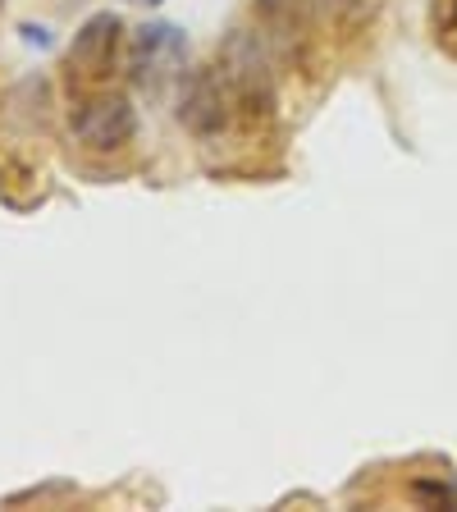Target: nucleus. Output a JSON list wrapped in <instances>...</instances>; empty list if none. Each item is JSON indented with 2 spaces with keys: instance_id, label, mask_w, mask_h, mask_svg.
Here are the masks:
<instances>
[{
  "instance_id": "3",
  "label": "nucleus",
  "mask_w": 457,
  "mask_h": 512,
  "mask_svg": "<svg viewBox=\"0 0 457 512\" xmlns=\"http://www.w3.org/2000/svg\"><path fill=\"white\" fill-rule=\"evenodd\" d=\"M183 55H188V37H183V28L156 19V23H142V28L133 32L128 69H133V78H138L142 87H156L170 74H179Z\"/></svg>"
},
{
  "instance_id": "11",
  "label": "nucleus",
  "mask_w": 457,
  "mask_h": 512,
  "mask_svg": "<svg viewBox=\"0 0 457 512\" xmlns=\"http://www.w3.org/2000/svg\"><path fill=\"white\" fill-rule=\"evenodd\" d=\"M138 5H160V0H138Z\"/></svg>"
},
{
  "instance_id": "9",
  "label": "nucleus",
  "mask_w": 457,
  "mask_h": 512,
  "mask_svg": "<svg viewBox=\"0 0 457 512\" xmlns=\"http://www.w3.org/2000/svg\"><path fill=\"white\" fill-rule=\"evenodd\" d=\"M430 32L439 42H453L457 37V0H430Z\"/></svg>"
},
{
  "instance_id": "7",
  "label": "nucleus",
  "mask_w": 457,
  "mask_h": 512,
  "mask_svg": "<svg viewBox=\"0 0 457 512\" xmlns=\"http://www.w3.org/2000/svg\"><path fill=\"white\" fill-rule=\"evenodd\" d=\"M320 14H330V19L348 23V28H357V23H371L375 10H380L384 0H311Z\"/></svg>"
},
{
  "instance_id": "1",
  "label": "nucleus",
  "mask_w": 457,
  "mask_h": 512,
  "mask_svg": "<svg viewBox=\"0 0 457 512\" xmlns=\"http://www.w3.org/2000/svg\"><path fill=\"white\" fill-rule=\"evenodd\" d=\"M220 69L234 87V101L247 119H261L266 124L275 115V60H270V46L261 32L234 28L220 46Z\"/></svg>"
},
{
  "instance_id": "10",
  "label": "nucleus",
  "mask_w": 457,
  "mask_h": 512,
  "mask_svg": "<svg viewBox=\"0 0 457 512\" xmlns=\"http://www.w3.org/2000/svg\"><path fill=\"white\" fill-rule=\"evenodd\" d=\"M23 42H28V46H51V32H46V28H32V23H23Z\"/></svg>"
},
{
  "instance_id": "2",
  "label": "nucleus",
  "mask_w": 457,
  "mask_h": 512,
  "mask_svg": "<svg viewBox=\"0 0 457 512\" xmlns=\"http://www.w3.org/2000/svg\"><path fill=\"white\" fill-rule=\"evenodd\" d=\"M234 87H229V78H224L220 64H211V69H192L188 78H183V92H179V124L188 128L192 138H215V133H224V128L234 124Z\"/></svg>"
},
{
  "instance_id": "12",
  "label": "nucleus",
  "mask_w": 457,
  "mask_h": 512,
  "mask_svg": "<svg viewBox=\"0 0 457 512\" xmlns=\"http://www.w3.org/2000/svg\"><path fill=\"white\" fill-rule=\"evenodd\" d=\"M0 5H5V0H0Z\"/></svg>"
},
{
  "instance_id": "6",
  "label": "nucleus",
  "mask_w": 457,
  "mask_h": 512,
  "mask_svg": "<svg viewBox=\"0 0 457 512\" xmlns=\"http://www.w3.org/2000/svg\"><path fill=\"white\" fill-rule=\"evenodd\" d=\"M252 10L270 32L288 37V32H298L302 19H307V0H252Z\"/></svg>"
},
{
  "instance_id": "5",
  "label": "nucleus",
  "mask_w": 457,
  "mask_h": 512,
  "mask_svg": "<svg viewBox=\"0 0 457 512\" xmlns=\"http://www.w3.org/2000/svg\"><path fill=\"white\" fill-rule=\"evenodd\" d=\"M119 32H124L119 14H110V10L92 14V19H87L83 28L74 32L69 55H64V64H69V78H78V83H101V78L110 74V60H115V51H119Z\"/></svg>"
},
{
  "instance_id": "4",
  "label": "nucleus",
  "mask_w": 457,
  "mask_h": 512,
  "mask_svg": "<svg viewBox=\"0 0 457 512\" xmlns=\"http://www.w3.org/2000/svg\"><path fill=\"white\" fill-rule=\"evenodd\" d=\"M138 133V115L128 106V96H92L74 115V138L87 151H119Z\"/></svg>"
},
{
  "instance_id": "8",
  "label": "nucleus",
  "mask_w": 457,
  "mask_h": 512,
  "mask_svg": "<svg viewBox=\"0 0 457 512\" xmlns=\"http://www.w3.org/2000/svg\"><path fill=\"white\" fill-rule=\"evenodd\" d=\"M412 499L426 508H457V490L448 480H412Z\"/></svg>"
}]
</instances>
